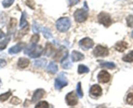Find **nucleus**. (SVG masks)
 <instances>
[{
	"label": "nucleus",
	"instance_id": "c85d7f7f",
	"mask_svg": "<svg viewBox=\"0 0 133 108\" xmlns=\"http://www.w3.org/2000/svg\"><path fill=\"white\" fill-rule=\"evenodd\" d=\"M61 65H62V68L64 69H68L71 67V62H70V61L68 59V58L65 59L64 60H63V61L61 62Z\"/></svg>",
	"mask_w": 133,
	"mask_h": 108
},
{
	"label": "nucleus",
	"instance_id": "4c0bfd02",
	"mask_svg": "<svg viewBox=\"0 0 133 108\" xmlns=\"http://www.w3.org/2000/svg\"><path fill=\"white\" fill-rule=\"evenodd\" d=\"M79 2V0H68L69 7H72L74 5H75Z\"/></svg>",
	"mask_w": 133,
	"mask_h": 108
},
{
	"label": "nucleus",
	"instance_id": "b1692460",
	"mask_svg": "<svg viewBox=\"0 0 133 108\" xmlns=\"http://www.w3.org/2000/svg\"><path fill=\"white\" fill-rule=\"evenodd\" d=\"M10 40V38L7 37L5 39H4L3 41L0 42V51L3 50V49H5V48H6V47L7 46L8 44H9Z\"/></svg>",
	"mask_w": 133,
	"mask_h": 108
},
{
	"label": "nucleus",
	"instance_id": "f8f14e48",
	"mask_svg": "<svg viewBox=\"0 0 133 108\" xmlns=\"http://www.w3.org/2000/svg\"><path fill=\"white\" fill-rule=\"evenodd\" d=\"M45 94V91L44 89H42V88H38V89L36 90L33 94V96L32 98V101L33 103L36 102V101H38L40 99L44 97V96Z\"/></svg>",
	"mask_w": 133,
	"mask_h": 108
},
{
	"label": "nucleus",
	"instance_id": "4468645a",
	"mask_svg": "<svg viewBox=\"0 0 133 108\" xmlns=\"http://www.w3.org/2000/svg\"><path fill=\"white\" fill-rule=\"evenodd\" d=\"M84 56L83 53L81 52H77V51H73L72 53H71V60L74 62H77V61H80L81 60L84 59Z\"/></svg>",
	"mask_w": 133,
	"mask_h": 108
},
{
	"label": "nucleus",
	"instance_id": "f257e3e1",
	"mask_svg": "<svg viewBox=\"0 0 133 108\" xmlns=\"http://www.w3.org/2000/svg\"><path fill=\"white\" fill-rule=\"evenodd\" d=\"M24 52L25 54L28 55L31 58H37L42 53L43 48L42 46L30 42V44L25 48Z\"/></svg>",
	"mask_w": 133,
	"mask_h": 108
},
{
	"label": "nucleus",
	"instance_id": "393cba45",
	"mask_svg": "<svg viewBox=\"0 0 133 108\" xmlns=\"http://www.w3.org/2000/svg\"><path fill=\"white\" fill-rule=\"evenodd\" d=\"M42 31L43 35H44V37H45V39H49L52 38L51 32V31L48 28H47V27H43Z\"/></svg>",
	"mask_w": 133,
	"mask_h": 108
},
{
	"label": "nucleus",
	"instance_id": "7c9ffc66",
	"mask_svg": "<svg viewBox=\"0 0 133 108\" xmlns=\"http://www.w3.org/2000/svg\"><path fill=\"white\" fill-rule=\"evenodd\" d=\"M77 96H79V98H81L83 96V92L82 91L81 88V83L79 82L77 85Z\"/></svg>",
	"mask_w": 133,
	"mask_h": 108
},
{
	"label": "nucleus",
	"instance_id": "e433bc0d",
	"mask_svg": "<svg viewBox=\"0 0 133 108\" xmlns=\"http://www.w3.org/2000/svg\"><path fill=\"white\" fill-rule=\"evenodd\" d=\"M10 103L13 105H18L21 103V100L17 97H13L10 100Z\"/></svg>",
	"mask_w": 133,
	"mask_h": 108
},
{
	"label": "nucleus",
	"instance_id": "7ed1b4c3",
	"mask_svg": "<svg viewBox=\"0 0 133 108\" xmlns=\"http://www.w3.org/2000/svg\"><path fill=\"white\" fill-rule=\"evenodd\" d=\"M70 26H71V21L66 17L59 18L56 23V27L57 29L61 32H66L70 29Z\"/></svg>",
	"mask_w": 133,
	"mask_h": 108
},
{
	"label": "nucleus",
	"instance_id": "a19ab883",
	"mask_svg": "<svg viewBox=\"0 0 133 108\" xmlns=\"http://www.w3.org/2000/svg\"><path fill=\"white\" fill-rule=\"evenodd\" d=\"M131 36H132V38L133 39V31H132V33H131Z\"/></svg>",
	"mask_w": 133,
	"mask_h": 108
},
{
	"label": "nucleus",
	"instance_id": "1a4fd4ad",
	"mask_svg": "<svg viewBox=\"0 0 133 108\" xmlns=\"http://www.w3.org/2000/svg\"><path fill=\"white\" fill-rule=\"evenodd\" d=\"M79 44L82 49H84V50H87V49H90L93 47L94 41L90 38L86 37L81 40Z\"/></svg>",
	"mask_w": 133,
	"mask_h": 108
},
{
	"label": "nucleus",
	"instance_id": "bb28decb",
	"mask_svg": "<svg viewBox=\"0 0 133 108\" xmlns=\"http://www.w3.org/2000/svg\"><path fill=\"white\" fill-rule=\"evenodd\" d=\"M101 67L102 68H106L109 69H114L116 67V65L114 62H105L103 63H101L100 65Z\"/></svg>",
	"mask_w": 133,
	"mask_h": 108
},
{
	"label": "nucleus",
	"instance_id": "0eeeda50",
	"mask_svg": "<svg viewBox=\"0 0 133 108\" xmlns=\"http://www.w3.org/2000/svg\"><path fill=\"white\" fill-rule=\"evenodd\" d=\"M93 53L96 57H106L109 55V51L106 47L98 45L94 49Z\"/></svg>",
	"mask_w": 133,
	"mask_h": 108
},
{
	"label": "nucleus",
	"instance_id": "2eb2a0df",
	"mask_svg": "<svg viewBox=\"0 0 133 108\" xmlns=\"http://www.w3.org/2000/svg\"><path fill=\"white\" fill-rule=\"evenodd\" d=\"M17 20L15 18H11L9 23V26L7 28L8 35H10L12 33H14V31H16V27Z\"/></svg>",
	"mask_w": 133,
	"mask_h": 108
},
{
	"label": "nucleus",
	"instance_id": "9b49d317",
	"mask_svg": "<svg viewBox=\"0 0 133 108\" xmlns=\"http://www.w3.org/2000/svg\"><path fill=\"white\" fill-rule=\"evenodd\" d=\"M25 43L24 42H19L16 45L11 47L9 49V53L10 54H16V53L20 52L23 48L25 47Z\"/></svg>",
	"mask_w": 133,
	"mask_h": 108
},
{
	"label": "nucleus",
	"instance_id": "423d86ee",
	"mask_svg": "<svg viewBox=\"0 0 133 108\" xmlns=\"http://www.w3.org/2000/svg\"><path fill=\"white\" fill-rule=\"evenodd\" d=\"M67 85L68 81L64 74H61L58 78L55 79V88L57 90L60 91L63 87H66Z\"/></svg>",
	"mask_w": 133,
	"mask_h": 108
},
{
	"label": "nucleus",
	"instance_id": "473e14b6",
	"mask_svg": "<svg viewBox=\"0 0 133 108\" xmlns=\"http://www.w3.org/2000/svg\"><path fill=\"white\" fill-rule=\"evenodd\" d=\"M36 108H48L49 107V104L48 102L45 101H42L39 102L37 105L35 106Z\"/></svg>",
	"mask_w": 133,
	"mask_h": 108
},
{
	"label": "nucleus",
	"instance_id": "f3484780",
	"mask_svg": "<svg viewBox=\"0 0 133 108\" xmlns=\"http://www.w3.org/2000/svg\"><path fill=\"white\" fill-rule=\"evenodd\" d=\"M29 62L30 61L28 59L21 57V58L19 59L18 61V66L20 68H25L29 66Z\"/></svg>",
	"mask_w": 133,
	"mask_h": 108
},
{
	"label": "nucleus",
	"instance_id": "5701e85b",
	"mask_svg": "<svg viewBox=\"0 0 133 108\" xmlns=\"http://www.w3.org/2000/svg\"><path fill=\"white\" fill-rule=\"evenodd\" d=\"M123 61L127 62H133V50L130 52L129 53H127L123 57Z\"/></svg>",
	"mask_w": 133,
	"mask_h": 108
},
{
	"label": "nucleus",
	"instance_id": "58836bf2",
	"mask_svg": "<svg viewBox=\"0 0 133 108\" xmlns=\"http://www.w3.org/2000/svg\"><path fill=\"white\" fill-rule=\"evenodd\" d=\"M6 65V62L5 60L1 59H0V68H2L5 67Z\"/></svg>",
	"mask_w": 133,
	"mask_h": 108
},
{
	"label": "nucleus",
	"instance_id": "c756f323",
	"mask_svg": "<svg viewBox=\"0 0 133 108\" xmlns=\"http://www.w3.org/2000/svg\"><path fill=\"white\" fill-rule=\"evenodd\" d=\"M43 27L42 26H40V25L38 24L36 22H34L33 26H32V31L35 33H38L40 32L42 30Z\"/></svg>",
	"mask_w": 133,
	"mask_h": 108
},
{
	"label": "nucleus",
	"instance_id": "20e7f679",
	"mask_svg": "<svg viewBox=\"0 0 133 108\" xmlns=\"http://www.w3.org/2000/svg\"><path fill=\"white\" fill-rule=\"evenodd\" d=\"M98 22L105 27H108L112 24V20L110 16L105 12H101L97 16Z\"/></svg>",
	"mask_w": 133,
	"mask_h": 108
},
{
	"label": "nucleus",
	"instance_id": "9d476101",
	"mask_svg": "<svg viewBox=\"0 0 133 108\" xmlns=\"http://www.w3.org/2000/svg\"><path fill=\"white\" fill-rule=\"evenodd\" d=\"M97 79L100 83H108L110 79V75L108 72L105 71V70H102L99 73L98 75H97Z\"/></svg>",
	"mask_w": 133,
	"mask_h": 108
},
{
	"label": "nucleus",
	"instance_id": "4be33fe9",
	"mask_svg": "<svg viewBox=\"0 0 133 108\" xmlns=\"http://www.w3.org/2000/svg\"><path fill=\"white\" fill-rule=\"evenodd\" d=\"M7 19L6 14L3 12H0V27H3L5 25Z\"/></svg>",
	"mask_w": 133,
	"mask_h": 108
},
{
	"label": "nucleus",
	"instance_id": "ddd939ff",
	"mask_svg": "<svg viewBox=\"0 0 133 108\" xmlns=\"http://www.w3.org/2000/svg\"><path fill=\"white\" fill-rule=\"evenodd\" d=\"M90 92L93 96H99L102 94V88L99 85L95 84L91 87L90 89Z\"/></svg>",
	"mask_w": 133,
	"mask_h": 108
},
{
	"label": "nucleus",
	"instance_id": "2f4dec72",
	"mask_svg": "<svg viewBox=\"0 0 133 108\" xmlns=\"http://www.w3.org/2000/svg\"><path fill=\"white\" fill-rule=\"evenodd\" d=\"M14 0H3L2 2V5L4 8H8L14 3Z\"/></svg>",
	"mask_w": 133,
	"mask_h": 108
},
{
	"label": "nucleus",
	"instance_id": "6e6552de",
	"mask_svg": "<svg viewBox=\"0 0 133 108\" xmlns=\"http://www.w3.org/2000/svg\"><path fill=\"white\" fill-rule=\"evenodd\" d=\"M66 103L70 106H74L78 103L77 96L74 91L70 92L66 96Z\"/></svg>",
	"mask_w": 133,
	"mask_h": 108
},
{
	"label": "nucleus",
	"instance_id": "a211bd4d",
	"mask_svg": "<svg viewBox=\"0 0 133 108\" xmlns=\"http://www.w3.org/2000/svg\"><path fill=\"white\" fill-rule=\"evenodd\" d=\"M47 71L51 74H56L58 71V66L57 65V64H55V62H51L47 68Z\"/></svg>",
	"mask_w": 133,
	"mask_h": 108
},
{
	"label": "nucleus",
	"instance_id": "aec40b11",
	"mask_svg": "<svg viewBox=\"0 0 133 108\" xmlns=\"http://www.w3.org/2000/svg\"><path fill=\"white\" fill-rule=\"evenodd\" d=\"M53 51H54V48L53 47L51 44H50L49 42H48L45 45V52H44V55L46 56H50L53 53Z\"/></svg>",
	"mask_w": 133,
	"mask_h": 108
},
{
	"label": "nucleus",
	"instance_id": "79ce46f5",
	"mask_svg": "<svg viewBox=\"0 0 133 108\" xmlns=\"http://www.w3.org/2000/svg\"><path fill=\"white\" fill-rule=\"evenodd\" d=\"M1 79H0V87H1Z\"/></svg>",
	"mask_w": 133,
	"mask_h": 108
},
{
	"label": "nucleus",
	"instance_id": "72a5a7b5",
	"mask_svg": "<svg viewBox=\"0 0 133 108\" xmlns=\"http://www.w3.org/2000/svg\"><path fill=\"white\" fill-rule=\"evenodd\" d=\"M127 20V24L129 27H133V15H130L126 18Z\"/></svg>",
	"mask_w": 133,
	"mask_h": 108
},
{
	"label": "nucleus",
	"instance_id": "cd10ccee",
	"mask_svg": "<svg viewBox=\"0 0 133 108\" xmlns=\"http://www.w3.org/2000/svg\"><path fill=\"white\" fill-rule=\"evenodd\" d=\"M90 70L87 66H86L85 65H80L78 67V73L79 74H84V73H88L89 72Z\"/></svg>",
	"mask_w": 133,
	"mask_h": 108
},
{
	"label": "nucleus",
	"instance_id": "412c9836",
	"mask_svg": "<svg viewBox=\"0 0 133 108\" xmlns=\"http://www.w3.org/2000/svg\"><path fill=\"white\" fill-rule=\"evenodd\" d=\"M27 21L26 20V12H23L22 14V17H21L20 20V23H19V27L22 28H24L25 27L27 26Z\"/></svg>",
	"mask_w": 133,
	"mask_h": 108
},
{
	"label": "nucleus",
	"instance_id": "39448f33",
	"mask_svg": "<svg viewBox=\"0 0 133 108\" xmlns=\"http://www.w3.org/2000/svg\"><path fill=\"white\" fill-rule=\"evenodd\" d=\"M68 51L67 48L64 46H61L54 56V59L56 61L62 62L65 59L68 58Z\"/></svg>",
	"mask_w": 133,
	"mask_h": 108
},
{
	"label": "nucleus",
	"instance_id": "a878e982",
	"mask_svg": "<svg viewBox=\"0 0 133 108\" xmlns=\"http://www.w3.org/2000/svg\"><path fill=\"white\" fill-rule=\"evenodd\" d=\"M12 95V92L10 91H9L8 92H5V93L1 94H0V101H5L7 100L9 98L10 96Z\"/></svg>",
	"mask_w": 133,
	"mask_h": 108
},
{
	"label": "nucleus",
	"instance_id": "6ab92c4d",
	"mask_svg": "<svg viewBox=\"0 0 133 108\" xmlns=\"http://www.w3.org/2000/svg\"><path fill=\"white\" fill-rule=\"evenodd\" d=\"M34 66L38 68H44L47 64V60L42 58L34 61Z\"/></svg>",
	"mask_w": 133,
	"mask_h": 108
},
{
	"label": "nucleus",
	"instance_id": "f03ea898",
	"mask_svg": "<svg viewBox=\"0 0 133 108\" xmlns=\"http://www.w3.org/2000/svg\"><path fill=\"white\" fill-rule=\"evenodd\" d=\"M87 11H88V6H87V3L84 2V7L83 9H77L74 13V18L75 21L79 23L85 22L88 18Z\"/></svg>",
	"mask_w": 133,
	"mask_h": 108
},
{
	"label": "nucleus",
	"instance_id": "ea45409f",
	"mask_svg": "<svg viewBox=\"0 0 133 108\" xmlns=\"http://www.w3.org/2000/svg\"><path fill=\"white\" fill-rule=\"evenodd\" d=\"M5 33H4L3 32L2 30H1V29H0V39H2V38L5 37Z\"/></svg>",
	"mask_w": 133,
	"mask_h": 108
},
{
	"label": "nucleus",
	"instance_id": "dca6fc26",
	"mask_svg": "<svg viewBox=\"0 0 133 108\" xmlns=\"http://www.w3.org/2000/svg\"><path fill=\"white\" fill-rule=\"evenodd\" d=\"M127 47H128V44L126 42L119 41L115 44L114 48L118 52H123L125 49H127Z\"/></svg>",
	"mask_w": 133,
	"mask_h": 108
},
{
	"label": "nucleus",
	"instance_id": "c9c22d12",
	"mask_svg": "<svg viewBox=\"0 0 133 108\" xmlns=\"http://www.w3.org/2000/svg\"><path fill=\"white\" fill-rule=\"evenodd\" d=\"M39 39H40V36H39L38 34L35 33V35H34L33 36H32L31 39V42L35 43V44H36V43L38 42Z\"/></svg>",
	"mask_w": 133,
	"mask_h": 108
},
{
	"label": "nucleus",
	"instance_id": "f704fd0d",
	"mask_svg": "<svg viewBox=\"0 0 133 108\" xmlns=\"http://www.w3.org/2000/svg\"><path fill=\"white\" fill-rule=\"evenodd\" d=\"M127 102L129 105H133V92H131L127 95Z\"/></svg>",
	"mask_w": 133,
	"mask_h": 108
}]
</instances>
